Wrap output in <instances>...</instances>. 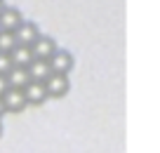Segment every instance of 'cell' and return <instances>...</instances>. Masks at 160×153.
<instances>
[{
    "instance_id": "obj_15",
    "label": "cell",
    "mask_w": 160,
    "mask_h": 153,
    "mask_svg": "<svg viewBox=\"0 0 160 153\" xmlns=\"http://www.w3.org/2000/svg\"><path fill=\"white\" fill-rule=\"evenodd\" d=\"M5 7H7V3H5V0H0V14H2V10H5Z\"/></svg>"
},
{
    "instance_id": "obj_9",
    "label": "cell",
    "mask_w": 160,
    "mask_h": 153,
    "mask_svg": "<svg viewBox=\"0 0 160 153\" xmlns=\"http://www.w3.org/2000/svg\"><path fill=\"white\" fill-rule=\"evenodd\" d=\"M28 73H31V80H38V83H45V80H47V78L52 75V66H50V61L35 59L33 64L28 66Z\"/></svg>"
},
{
    "instance_id": "obj_14",
    "label": "cell",
    "mask_w": 160,
    "mask_h": 153,
    "mask_svg": "<svg viewBox=\"0 0 160 153\" xmlns=\"http://www.w3.org/2000/svg\"><path fill=\"white\" fill-rule=\"evenodd\" d=\"M5 113H7V106H5V99L0 97V118H2Z\"/></svg>"
},
{
    "instance_id": "obj_6",
    "label": "cell",
    "mask_w": 160,
    "mask_h": 153,
    "mask_svg": "<svg viewBox=\"0 0 160 153\" xmlns=\"http://www.w3.org/2000/svg\"><path fill=\"white\" fill-rule=\"evenodd\" d=\"M2 99H5V106H7V111H10V113H21V111L28 106V99H26V92H24V89L10 87Z\"/></svg>"
},
{
    "instance_id": "obj_3",
    "label": "cell",
    "mask_w": 160,
    "mask_h": 153,
    "mask_svg": "<svg viewBox=\"0 0 160 153\" xmlns=\"http://www.w3.org/2000/svg\"><path fill=\"white\" fill-rule=\"evenodd\" d=\"M31 49H33V57H35V59L50 61L52 54H54L59 47H57V40L52 38V35H40V38L31 45Z\"/></svg>"
},
{
    "instance_id": "obj_7",
    "label": "cell",
    "mask_w": 160,
    "mask_h": 153,
    "mask_svg": "<svg viewBox=\"0 0 160 153\" xmlns=\"http://www.w3.org/2000/svg\"><path fill=\"white\" fill-rule=\"evenodd\" d=\"M24 92H26V99H28V106H42L47 99H50L45 83H38V80H33Z\"/></svg>"
},
{
    "instance_id": "obj_8",
    "label": "cell",
    "mask_w": 160,
    "mask_h": 153,
    "mask_svg": "<svg viewBox=\"0 0 160 153\" xmlns=\"http://www.w3.org/2000/svg\"><path fill=\"white\" fill-rule=\"evenodd\" d=\"M7 80H10V87H14V89H26L33 83L28 69H21V66H14V69L7 73Z\"/></svg>"
},
{
    "instance_id": "obj_2",
    "label": "cell",
    "mask_w": 160,
    "mask_h": 153,
    "mask_svg": "<svg viewBox=\"0 0 160 153\" xmlns=\"http://www.w3.org/2000/svg\"><path fill=\"white\" fill-rule=\"evenodd\" d=\"M50 66H52V73L68 75L71 71H73V66H75V59H73V54H71L68 49H61V47H59L54 54H52Z\"/></svg>"
},
{
    "instance_id": "obj_11",
    "label": "cell",
    "mask_w": 160,
    "mask_h": 153,
    "mask_svg": "<svg viewBox=\"0 0 160 153\" xmlns=\"http://www.w3.org/2000/svg\"><path fill=\"white\" fill-rule=\"evenodd\" d=\"M17 47H19L17 35L12 33V31H0V52H2V54H12Z\"/></svg>"
},
{
    "instance_id": "obj_12",
    "label": "cell",
    "mask_w": 160,
    "mask_h": 153,
    "mask_svg": "<svg viewBox=\"0 0 160 153\" xmlns=\"http://www.w3.org/2000/svg\"><path fill=\"white\" fill-rule=\"evenodd\" d=\"M12 69H14L12 54H2V52H0V75H7Z\"/></svg>"
},
{
    "instance_id": "obj_16",
    "label": "cell",
    "mask_w": 160,
    "mask_h": 153,
    "mask_svg": "<svg viewBox=\"0 0 160 153\" xmlns=\"http://www.w3.org/2000/svg\"><path fill=\"white\" fill-rule=\"evenodd\" d=\"M0 137H2V123H0Z\"/></svg>"
},
{
    "instance_id": "obj_5",
    "label": "cell",
    "mask_w": 160,
    "mask_h": 153,
    "mask_svg": "<svg viewBox=\"0 0 160 153\" xmlns=\"http://www.w3.org/2000/svg\"><path fill=\"white\" fill-rule=\"evenodd\" d=\"M24 21H26L24 14H21L17 7L7 5L5 10H2V14H0V28H2V31H12V33H14V31L24 24Z\"/></svg>"
},
{
    "instance_id": "obj_17",
    "label": "cell",
    "mask_w": 160,
    "mask_h": 153,
    "mask_svg": "<svg viewBox=\"0 0 160 153\" xmlns=\"http://www.w3.org/2000/svg\"><path fill=\"white\" fill-rule=\"evenodd\" d=\"M0 31H2V28H0Z\"/></svg>"
},
{
    "instance_id": "obj_4",
    "label": "cell",
    "mask_w": 160,
    "mask_h": 153,
    "mask_svg": "<svg viewBox=\"0 0 160 153\" xmlns=\"http://www.w3.org/2000/svg\"><path fill=\"white\" fill-rule=\"evenodd\" d=\"M14 35H17V43H19V45H28V47H31V45H33L42 33H40V28H38V24H35V21H28V19H26L24 24L14 31Z\"/></svg>"
},
{
    "instance_id": "obj_1",
    "label": "cell",
    "mask_w": 160,
    "mask_h": 153,
    "mask_svg": "<svg viewBox=\"0 0 160 153\" xmlns=\"http://www.w3.org/2000/svg\"><path fill=\"white\" fill-rule=\"evenodd\" d=\"M45 87H47V94H50V99H61V97H66V94H68L71 80H68V75L52 73L50 78L45 80Z\"/></svg>"
},
{
    "instance_id": "obj_10",
    "label": "cell",
    "mask_w": 160,
    "mask_h": 153,
    "mask_svg": "<svg viewBox=\"0 0 160 153\" xmlns=\"http://www.w3.org/2000/svg\"><path fill=\"white\" fill-rule=\"evenodd\" d=\"M12 61H14V66L28 69V66L35 61V57H33V49H31L28 45H19V47H17L14 52H12Z\"/></svg>"
},
{
    "instance_id": "obj_13",
    "label": "cell",
    "mask_w": 160,
    "mask_h": 153,
    "mask_svg": "<svg viewBox=\"0 0 160 153\" xmlns=\"http://www.w3.org/2000/svg\"><path fill=\"white\" fill-rule=\"evenodd\" d=\"M7 89H10V80H7V75H0V97H5Z\"/></svg>"
}]
</instances>
